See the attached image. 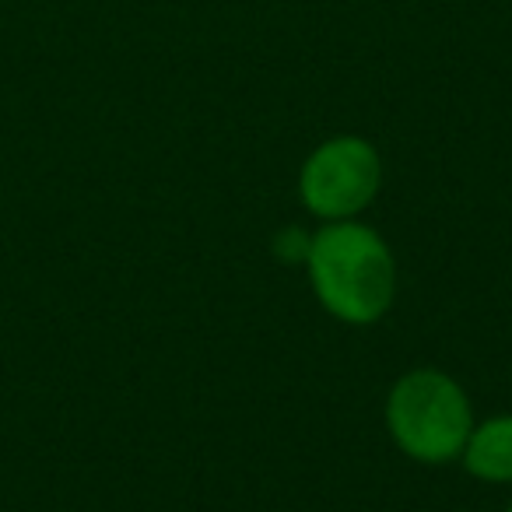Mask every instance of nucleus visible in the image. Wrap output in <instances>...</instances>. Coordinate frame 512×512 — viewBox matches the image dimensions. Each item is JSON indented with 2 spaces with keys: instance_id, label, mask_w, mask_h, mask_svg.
<instances>
[{
  "instance_id": "1",
  "label": "nucleus",
  "mask_w": 512,
  "mask_h": 512,
  "mask_svg": "<svg viewBox=\"0 0 512 512\" xmlns=\"http://www.w3.org/2000/svg\"><path fill=\"white\" fill-rule=\"evenodd\" d=\"M309 278L320 302L348 323H376L390 309L397 288V267L372 228L337 221L313 235L309 246Z\"/></svg>"
},
{
  "instance_id": "2",
  "label": "nucleus",
  "mask_w": 512,
  "mask_h": 512,
  "mask_svg": "<svg viewBox=\"0 0 512 512\" xmlns=\"http://www.w3.org/2000/svg\"><path fill=\"white\" fill-rule=\"evenodd\" d=\"M386 421L407 456L421 463H446L463 453L470 435V404L449 376L418 369L393 386Z\"/></svg>"
},
{
  "instance_id": "3",
  "label": "nucleus",
  "mask_w": 512,
  "mask_h": 512,
  "mask_svg": "<svg viewBox=\"0 0 512 512\" xmlns=\"http://www.w3.org/2000/svg\"><path fill=\"white\" fill-rule=\"evenodd\" d=\"M383 165L365 137H334L320 144L302 165V200L313 214L348 221L379 190Z\"/></svg>"
},
{
  "instance_id": "4",
  "label": "nucleus",
  "mask_w": 512,
  "mask_h": 512,
  "mask_svg": "<svg viewBox=\"0 0 512 512\" xmlns=\"http://www.w3.org/2000/svg\"><path fill=\"white\" fill-rule=\"evenodd\" d=\"M463 463L484 481H512V414L470 428L463 442Z\"/></svg>"
},
{
  "instance_id": "5",
  "label": "nucleus",
  "mask_w": 512,
  "mask_h": 512,
  "mask_svg": "<svg viewBox=\"0 0 512 512\" xmlns=\"http://www.w3.org/2000/svg\"><path fill=\"white\" fill-rule=\"evenodd\" d=\"M309 246H313V239H309L306 232H299V228H288V232H281L278 242H274L281 260H302V264L309 260Z\"/></svg>"
},
{
  "instance_id": "6",
  "label": "nucleus",
  "mask_w": 512,
  "mask_h": 512,
  "mask_svg": "<svg viewBox=\"0 0 512 512\" xmlns=\"http://www.w3.org/2000/svg\"><path fill=\"white\" fill-rule=\"evenodd\" d=\"M509 512H512V505H509Z\"/></svg>"
}]
</instances>
